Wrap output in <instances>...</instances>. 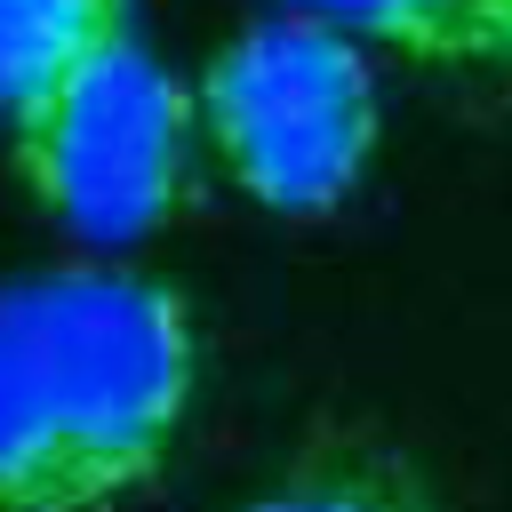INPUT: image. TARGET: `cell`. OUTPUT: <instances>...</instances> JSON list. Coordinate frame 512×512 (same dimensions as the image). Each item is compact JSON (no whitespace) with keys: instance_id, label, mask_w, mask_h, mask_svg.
<instances>
[{"instance_id":"obj_1","label":"cell","mask_w":512,"mask_h":512,"mask_svg":"<svg viewBox=\"0 0 512 512\" xmlns=\"http://www.w3.org/2000/svg\"><path fill=\"white\" fill-rule=\"evenodd\" d=\"M200 392L192 304L80 256L0 280V512H112L160 480Z\"/></svg>"},{"instance_id":"obj_6","label":"cell","mask_w":512,"mask_h":512,"mask_svg":"<svg viewBox=\"0 0 512 512\" xmlns=\"http://www.w3.org/2000/svg\"><path fill=\"white\" fill-rule=\"evenodd\" d=\"M128 16V0H0V120H24Z\"/></svg>"},{"instance_id":"obj_4","label":"cell","mask_w":512,"mask_h":512,"mask_svg":"<svg viewBox=\"0 0 512 512\" xmlns=\"http://www.w3.org/2000/svg\"><path fill=\"white\" fill-rule=\"evenodd\" d=\"M232 512H448V496L384 432H368V424H320Z\"/></svg>"},{"instance_id":"obj_3","label":"cell","mask_w":512,"mask_h":512,"mask_svg":"<svg viewBox=\"0 0 512 512\" xmlns=\"http://www.w3.org/2000/svg\"><path fill=\"white\" fill-rule=\"evenodd\" d=\"M192 136V96L144 48L136 16L104 32L24 120H8L16 184L88 248H128L184 208Z\"/></svg>"},{"instance_id":"obj_2","label":"cell","mask_w":512,"mask_h":512,"mask_svg":"<svg viewBox=\"0 0 512 512\" xmlns=\"http://www.w3.org/2000/svg\"><path fill=\"white\" fill-rule=\"evenodd\" d=\"M192 120L240 200L272 216H328L376 168L384 88L352 32L304 8H264L200 64Z\"/></svg>"},{"instance_id":"obj_5","label":"cell","mask_w":512,"mask_h":512,"mask_svg":"<svg viewBox=\"0 0 512 512\" xmlns=\"http://www.w3.org/2000/svg\"><path fill=\"white\" fill-rule=\"evenodd\" d=\"M352 32L368 56H400L424 72H488L512 80V0H272Z\"/></svg>"}]
</instances>
